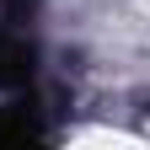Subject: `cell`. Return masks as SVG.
I'll return each instance as SVG.
<instances>
[{"label":"cell","mask_w":150,"mask_h":150,"mask_svg":"<svg viewBox=\"0 0 150 150\" xmlns=\"http://www.w3.org/2000/svg\"><path fill=\"white\" fill-rule=\"evenodd\" d=\"M43 129H38L27 112H0V145H38Z\"/></svg>","instance_id":"obj_2"},{"label":"cell","mask_w":150,"mask_h":150,"mask_svg":"<svg viewBox=\"0 0 150 150\" xmlns=\"http://www.w3.org/2000/svg\"><path fill=\"white\" fill-rule=\"evenodd\" d=\"M32 75V43L16 32H0V86H22Z\"/></svg>","instance_id":"obj_1"}]
</instances>
